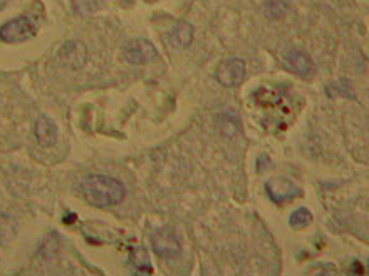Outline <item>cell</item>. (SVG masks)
<instances>
[{"label": "cell", "mask_w": 369, "mask_h": 276, "mask_svg": "<svg viewBox=\"0 0 369 276\" xmlns=\"http://www.w3.org/2000/svg\"><path fill=\"white\" fill-rule=\"evenodd\" d=\"M81 194L96 208H111L125 199L126 189L121 181L105 174H91L81 183Z\"/></svg>", "instance_id": "6da1fadb"}, {"label": "cell", "mask_w": 369, "mask_h": 276, "mask_svg": "<svg viewBox=\"0 0 369 276\" xmlns=\"http://www.w3.org/2000/svg\"><path fill=\"white\" fill-rule=\"evenodd\" d=\"M37 34V24L27 15L15 17L0 27V41L7 44H19L32 39Z\"/></svg>", "instance_id": "7a4b0ae2"}, {"label": "cell", "mask_w": 369, "mask_h": 276, "mask_svg": "<svg viewBox=\"0 0 369 276\" xmlns=\"http://www.w3.org/2000/svg\"><path fill=\"white\" fill-rule=\"evenodd\" d=\"M123 56H125L126 62L133 64V66H143V64L155 60L158 57V51L148 39H133L125 45Z\"/></svg>", "instance_id": "3957f363"}, {"label": "cell", "mask_w": 369, "mask_h": 276, "mask_svg": "<svg viewBox=\"0 0 369 276\" xmlns=\"http://www.w3.org/2000/svg\"><path fill=\"white\" fill-rule=\"evenodd\" d=\"M245 71H247L245 60L238 59V57H232V59H226L224 62H220V66L217 67V72H215V78L224 87H235L244 80Z\"/></svg>", "instance_id": "277c9868"}, {"label": "cell", "mask_w": 369, "mask_h": 276, "mask_svg": "<svg viewBox=\"0 0 369 276\" xmlns=\"http://www.w3.org/2000/svg\"><path fill=\"white\" fill-rule=\"evenodd\" d=\"M153 250L163 260H173L182 253V244L176 235L170 229H158L151 238Z\"/></svg>", "instance_id": "5b68a950"}, {"label": "cell", "mask_w": 369, "mask_h": 276, "mask_svg": "<svg viewBox=\"0 0 369 276\" xmlns=\"http://www.w3.org/2000/svg\"><path fill=\"white\" fill-rule=\"evenodd\" d=\"M280 59H282L284 67L295 76L306 78V76H310L314 72V60L310 59L309 54L301 51V49H289V51L282 52Z\"/></svg>", "instance_id": "8992f818"}, {"label": "cell", "mask_w": 369, "mask_h": 276, "mask_svg": "<svg viewBox=\"0 0 369 276\" xmlns=\"http://www.w3.org/2000/svg\"><path fill=\"white\" fill-rule=\"evenodd\" d=\"M265 191L274 203H286L301 196V189L294 181L287 178H272L265 183Z\"/></svg>", "instance_id": "52a82bcc"}, {"label": "cell", "mask_w": 369, "mask_h": 276, "mask_svg": "<svg viewBox=\"0 0 369 276\" xmlns=\"http://www.w3.org/2000/svg\"><path fill=\"white\" fill-rule=\"evenodd\" d=\"M59 59L64 66L72 69H81L87 60V47L79 41H69L61 47Z\"/></svg>", "instance_id": "ba28073f"}, {"label": "cell", "mask_w": 369, "mask_h": 276, "mask_svg": "<svg viewBox=\"0 0 369 276\" xmlns=\"http://www.w3.org/2000/svg\"><path fill=\"white\" fill-rule=\"evenodd\" d=\"M36 139L41 146L49 148L57 141V126L51 117L41 116L36 121Z\"/></svg>", "instance_id": "9c48e42d"}, {"label": "cell", "mask_w": 369, "mask_h": 276, "mask_svg": "<svg viewBox=\"0 0 369 276\" xmlns=\"http://www.w3.org/2000/svg\"><path fill=\"white\" fill-rule=\"evenodd\" d=\"M168 39H170L173 47H188L193 41V25L188 24V22H178V24L173 25L170 34H168Z\"/></svg>", "instance_id": "30bf717a"}, {"label": "cell", "mask_w": 369, "mask_h": 276, "mask_svg": "<svg viewBox=\"0 0 369 276\" xmlns=\"http://www.w3.org/2000/svg\"><path fill=\"white\" fill-rule=\"evenodd\" d=\"M131 263L136 270L143 271V273H151V262H149V256L145 248H134L131 251Z\"/></svg>", "instance_id": "8fae6325"}, {"label": "cell", "mask_w": 369, "mask_h": 276, "mask_svg": "<svg viewBox=\"0 0 369 276\" xmlns=\"http://www.w3.org/2000/svg\"><path fill=\"white\" fill-rule=\"evenodd\" d=\"M289 223H291L292 228H295V229L306 228L307 225L313 223V213H310V211L307 209V208H299V209H295L294 213L291 214Z\"/></svg>", "instance_id": "7c38bea8"}, {"label": "cell", "mask_w": 369, "mask_h": 276, "mask_svg": "<svg viewBox=\"0 0 369 276\" xmlns=\"http://www.w3.org/2000/svg\"><path fill=\"white\" fill-rule=\"evenodd\" d=\"M265 12L271 15V17H280V15L286 12V5L280 0H268L267 5H265Z\"/></svg>", "instance_id": "4fadbf2b"}, {"label": "cell", "mask_w": 369, "mask_h": 276, "mask_svg": "<svg viewBox=\"0 0 369 276\" xmlns=\"http://www.w3.org/2000/svg\"><path fill=\"white\" fill-rule=\"evenodd\" d=\"M220 122H224V126H220V129L226 136H233L237 133L238 126L233 116H220Z\"/></svg>", "instance_id": "5bb4252c"}, {"label": "cell", "mask_w": 369, "mask_h": 276, "mask_svg": "<svg viewBox=\"0 0 369 276\" xmlns=\"http://www.w3.org/2000/svg\"><path fill=\"white\" fill-rule=\"evenodd\" d=\"M72 5L79 14H89L96 9L94 0H72Z\"/></svg>", "instance_id": "9a60e30c"}]
</instances>
